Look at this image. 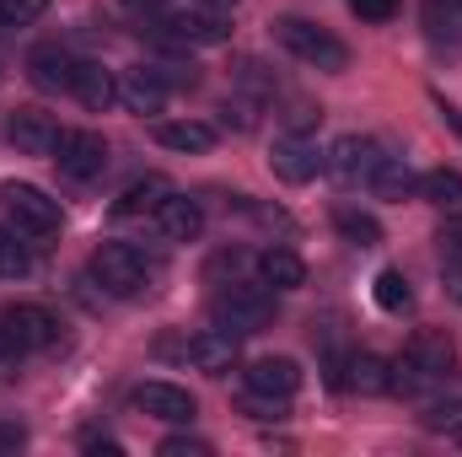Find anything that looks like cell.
Returning a JSON list of instances; mask_svg holds the SVG:
<instances>
[{
	"label": "cell",
	"mask_w": 462,
	"mask_h": 457,
	"mask_svg": "<svg viewBox=\"0 0 462 457\" xmlns=\"http://www.w3.org/2000/svg\"><path fill=\"white\" fill-rule=\"evenodd\" d=\"M376 162H382V151H376V140H365V135H339L328 151H323V173L334 178V183H365L371 173H376Z\"/></svg>",
	"instance_id": "obj_6"
},
{
	"label": "cell",
	"mask_w": 462,
	"mask_h": 457,
	"mask_svg": "<svg viewBox=\"0 0 462 457\" xmlns=\"http://www.w3.org/2000/svg\"><path fill=\"white\" fill-rule=\"evenodd\" d=\"M32 275V247L11 227H0V280H27Z\"/></svg>",
	"instance_id": "obj_28"
},
{
	"label": "cell",
	"mask_w": 462,
	"mask_h": 457,
	"mask_svg": "<svg viewBox=\"0 0 462 457\" xmlns=\"http://www.w3.org/2000/svg\"><path fill=\"white\" fill-rule=\"evenodd\" d=\"M210 318H216V329H226L236 340H247V334H263L269 323H274V291L258 280V285H247V280H231L216 291V302H210Z\"/></svg>",
	"instance_id": "obj_1"
},
{
	"label": "cell",
	"mask_w": 462,
	"mask_h": 457,
	"mask_svg": "<svg viewBox=\"0 0 462 457\" xmlns=\"http://www.w3.org/2000/svg\"><path fill=\"white\" fill-rule=\"evenodd\" d=\"M430 387H436V393L425 398V425H430V431H447V425L462 415V371H452V366L436 371Z\"/></svg>",
	"instance_id": "obj_19"
},
{
	"label": "cell",
	"mask_w": 462,
	"mask_h": 457,
	"mask_svg": "<svg viewBox=\"0 0 462 457\" xmlns=\"http://www.w3.org/2000/svg\"><path fill=\"white\" fill-rule=\"evenodd\" d=\"M156 231H162L167 242H194V237L205 231V210H199V200H189V194H167L162 210H156Z\"/></svg>",
	"instance_id": "obj_17"
},
{
	"label": "cell",
	"mask_w": 462,
	"mask_h": 457,
	"mask_svg": "<svg viewBox=\"0 0 462 457\" xmlns=\"http://www.w3.org/2000/svg\"><path fill=\"white\" fill-rule=\"evenodd\" d=\"M253 269H258V280H263L269 291H301V285H307V264H301V253H291V247H263V253L253 258Z\"/></svg>",
	"instance_id": "obj_18"
},
{
	"label": "cell",
	"mask_w": 462,
	"mask_h": 457,
	"mask_svg": "<svg viewBox=\"0 0 462 457\" xmlns=\"http://www.w3.org/2000/svg\"><path fill=\"white\" fill-rule=\"evenodd\" d=\"M54 162L65 178H97L108 167V140L92 135V129H60V145H54Z\"/></svg>",
	"instance_id": "obj_7"
},
{
	"label": "cell",
	"mask_w": 462,
	"mask_h": 457,
	"mask_svg": "<svg viewBox=\"0 0 462 457\" xmlns=\"http://www.w3.org/2000/svg\"><path fill=\"white\" fill-rule=\"evenodd\" d=\"M242 377H247V393H269V398H296V387H301V366L291 355H263Z\"/></svg>",
	"instance_id": "obj_14"
},
{
	"label": "cell",
	"mask_w": 462,
	"mask_h": 457,
	"mask_svg": "<svg viewBox=\"0 0 462 457\" xmlns=\"http://www.w3.org/2000/svg\"><path fill=\"white\" fill-rule=\"evenodd\" d=\"M349 11H355L360 22H387V16L398 11V0H349Z\"/></svg>",
	"instance_id": "obj_35"
},
{
	"label": "cell",
	"mask_w": 462,
	"mask_h": 457,
	"mask_svg": "<svg viewBox=\"0 0 462 457\" xmlns=\"http://www.w3.org/2000/svg\"><path fill=\"white\" fill-rule=\"evenodd\" d=\"M365 183H371L376 200H409V194H420V178H414V167H409L403 156H382Z\"/></svg>",
	"instance_id": "obj_24"
},
{
	"label": "cell",
	"mask_w": 462,
	"mask_h": 457,
	"mask_svg": "<svg viewBox=\"0 0 462 457\" xmlns=\"http://www.w3.org/2000/svg\"><path fill=\"white\" fill-rule=\"evenodd\" d=\"M247 264H253V258H247L242 247H221V253L205 264V280H210V285H231V280H242Z\"/></svg>",
	"instance_id": "obj_30"
},
{
	"label": "cell",
	"mask_w": 462,
	"mask_h": 457,
	"mask_svg": "<svg viewBox=\"0 0 462 457\" xmlns=\"http://www.w3.org/2000/svg\"><path fill=\"white\" fill-rule=\"evenodd\" d=\"M452 442H457V447H462V415H457V420H452Z\"/></svg>",
	"instance_id": "obj_42"
},
{
	"label": "cell",
	"mask_w": 462,
	"mask_h": 457,
	"mask_svg": "<svg viewBox=\"0 0 462 457\" xmlns=\"http://www.w3.org/2000/svg\"><path fill=\"white\" fill-rule=\"evenodd\" d=\"M167 194H178V189H172L162 173H145V178H134V183L114 200V216H156Z\"/></svg>",
	"instance_id": "obj_20"
},
{
	"label": "cell",
	"mask_w": 462,
	"mask_h": 457,
	"mask_svg": "<svg viewBox=\"0 0 462 457\" xmlns=\"http://www.w3.org/2000/svg\"><path fill=\"white\" fill-rule=\"evenodd\" d=\"M291 129H296V135H301V129H312V124H318V118H323V108H312V103H296V108H291Z\"/></svg>",
	"instance_id": "obj_36"
},
{
	"label": "cell",
	"mask_w": 462,
	"mask_h": 457,
	"mask_svg": "<svg viewBox=\"0 0 462 457\" xmlns=\"http://www.w3.org/2000/svg\"><path fill=\"white\" fill-rule=\"evenodd\" d=\"M183 355H189L194 371H205V377H231V371H236V334L205 329V334H194V340L183 344Z\"/></svg>",
	"instance_id": "obj_13"
},
{
	"label": "cell",
	"mask_w": 462,
	"mask_h": 457,
	"mask_svg": "<svg viewBox=\"0 0 462 457\" xmlns=\"http://www.w3.org/2000/svg\"><path fill=\"white\" fill-rule=\"evenodd\" d=\"M156 145L183 151V156H205L216 145V129L199 124V118H172V124H156Z\"/></svg>",
	"instance_id": "obj_23"
},
{
	"label": "cell",
	"mask_w": 462,
	"mask_h": 457,
	"mask_svg": "<svg viewBox=\"0 0 462 457\" xmlns=\"http://www.w3.org/2000/svg\"><path fill=\"white\" fill-rule=\"evenodd\" d=\"M49 11V0H0V27H32Z\"/></svg>",
	"instance_id": "obj_31"
},
{
	"label": "cell",
	"mask_w": 462,
	"mask_h": 457,
	"mask_svg": "<svg viewBox=\"0 0 462 457\" xmlns=\"http://www.w3.org/2000/svg\"><path fill=\"white\" fill-rule=\"evenodd\" d=\"M334 231H339L345 242H355V247H376V242H382V221L365 216V210H355V205H339V210H334Z\"/></svg>",
	"instance_id": "obj_26"
},
{
	"label": "cell",
	"mask_w": 462,
	"mask_h": 457,
	"mask_svg": "<svg viewBox=\"0 0 462 457\" xmlns=\"http://www.w3.org/2000/svg\"><path fill=\"white\" fill-rule=\"evenodd\" d=\"M0 340L11 344V350H49V344L60 340V318L49 312V307H32V302H16V307H5L0 312Z\"/></svg>",
	"instance_id": "obj_5"
},
{
	"label": "cell",
	"mask_w": 462,
	"mask_h": 457,
	"mask_svg": "<svg viewBox=\"0 0 462 457\" xmlns=\"http://www.w3.org/2000/svg\"><path fill=\"white\" fill-rule=\"evenodd\" d=\"M124 5H129V11H145V16H151V11H167L172 0H124Z\"/></svg>",
	"instance_id": "obj_40"
},
{
	"label": "cell",
	"mask_w": 462,
	"mask_h": 457,
	"mask_svg": "<svg viewBox=\"0 0 462 457\" xmlns=\"http://www.w3.org/2000/svg\"><path fill=\"white\" fill-rule=\"evenodd\" d=\"M27 81H32L38 92H70V81H76V60H70L60 43H38V49L27 54Z\"/></svg>",
	"instance_id": "obj_16"
},
{
	"label": "cell",
	"mask_w": 462,
	"mask_h": 457,
	"mask_svg": "<svg viewBox=\"0 0 462 457\" xmlns=\"http://www.w3.org/2000/svg\"><path fill=\"white\" fill-rule=\"evenodd\" d=\"M420 200H430L436 210H462V173L457 167H436L420 178Z\"/></svg>",
	"instance_id": "obj_25"
},
{
	"label": "cell",
	"mask_w": 462,
	"mask_h": 457,
	"mask_svg": "<svg viewBox=\"0 0 462 457\" xmlns=\"http://www.w3.org/2000/svg\"><path fill=\"white\" fill-rule=\"evenodd\" d=\"M425 27L436 43H462V0H425Z\"/></svg>",
	"instance_id": "obj_27"
},
{
	"label": "cell",
	"mask_w": 462,
	"mask_h": 457,
	"mask_svg": "<svg viewBox=\"0 0 462 457\" xmlns=\"http://www.w3.org/2000/svg\"><path fill=\"white\" fill-rule=\"evenodd\" d=\"M403 355H409L425 377H436V371H447V366L457 360V344H452V334H441V329H420L414 340L403 344Z\"/></svg>",
	"instance_id": "obj_22"
},
{
	"label": "cell",
	"mask_w": 462,
	"mask_h": 457,
	"mask_svg": "<svg viewBox=\"0 0 462 457\" xmlns=\"http://www.w3.org/2000/svg\"><path fill=\"white\" fill-rule=\"evenodd\" d=\"M162 38H172V43H226L231 38V22L226 11H178V16H167L162 22Z\"/></svg>",
	"instance_id": "obj_12"
},
{
	"label": "cell",
	"mask_w": 462,
	"mask_h": 457,
	"mask_svg": "<svg viewBox=\"0 0 462 457\" xmlns=\"http://www.w3.org/2000/svg\"><path fill=\"white\" fill-rule=\"evenodd\" d=\"M447 296L462 302V258H447Z\"/></svg>",
	"instance_id": "obj_38"
},
{
	"label": "cell",
	"mask_w": 462,
	"mask_h": 457,
	"mask_svg": "<svg viewBox=\"0 0 462 457\" xmlns=\"http://www.w3.org/2000/svg\"><path fill=\"white\" fill-rule=\"evenodd\" d=\"M16 360H22V350H11V344L0 340V382H5L11 371H16Z\"/></svg>",
	"instance_id": "obj_39"
},
{
	"label": "cell",
	"mask_w": 462,
	"mask_h": 457,
	"mask_svg": "<svg viewBox=\"0 0 462 457\" xmlns=\"http://www.w3.org/2000/svg\"><path fill=\"white\" fill-rule=\"evenodd\" d=\"M162 457H210V442H199V436H167Z\"/></svg>",
	"instance_id": "obj_33"
},
{
	"label": "cell",
	"mask_w": 462,
	"mask_h": 457,
	"mask_svg": "<svg viewBox=\"0 0 462 457\" xmlns=\"http://www.w3.org/2000/svg\"><path fill=\"white\" fill-rule=\"evenodd\" d=\"M0 200H5L16 231H27V237H54L60 231V200H49L38 183H0Z\"/></svg>",
	"instance_id": "obj_4"
},
{
	"label": "cell",
	"mask_w": 462,
	"mask_h": 457,
	"mask_svg": "<svg viewBox=\"0 0 462 457\" xmlns=\"http://www.w3.org/2000/svg\"><path fill=\"white\" fill-rule=\"evenodd\" d=\"M436 247H441L447 258H462V210H452V221L436 231Z\"/></svg>",
	"instance_id": "obj_34"
},
{
	"label": "cell",
	"mask_w": 462,
	"mask_h": 457,
	"mask_svg": "<svg viewBox=\"0 0 462 457\" xmlns=\"http://www.w3.org/2000/svg\"><path fill=\"white\" fill-rule=\"evenodd\" d=\"M371 296H376L382 312H409V307H414V291H409V280H403L398 269H382L376 285H371Z\"/></svg>",
	"instance_id": "obj_29"
},
{
	"label": "cell",
	"mask_w": 462,
	"mask_h": 457,
	"mask_svg": "<svg viewBox=\"0 0 462 457\" xmlns=\"http://www.w3.org/2000/svg\"><path fill=\"white\" fill-rule=\"evenodd\" d=\"M345 387L355 393H365V398H382V393H393V360H382V355H349L345 360Z\"/></svg>",
	"instance_id": "obj_21"
},
{
	"label": "cell",
	"mask_w": 462,
	"mask_h": 457,
	"mask_svg": "<svg viewBox=\"0 0 462 457\" xmlns=\"http://www.w3.org/2000/svg\"><path fill=\"white\" fill-rule=\"evenodd\" d=\"M221 124L247 135V129H258V114H253V103H247V98H226V103H221Z\"/></svg>",
	"instance_id": "obj_32"
},
{
	"label": "cell",
	"mask_w": 462,
	"mask_h": 457,
	"mask_svg": "<svg viewBox=\"0 0 462 457\" xmlns=\"http://www.w3.org/2000/svg\"><path fill=\"white\" fill-rule=\"evenodd\" d=\"M269 173H274L280 183H296V189H301V183H312V178L323 173V151H318L307 135L291 129V135L274 140V151H269Z\"/></svg>",
	"instance_id": "obj_8"
},
{
	"label": "cell",
	"mask_w": 462,
	"mask_h": 457,
	"mask_svg": "<svg viewBox=\"0 0 462 457\" xmlns=\"http://www.w3.org/2000/svg\"><path fill=\"white\" fill-rule=\"evenodd\" d=\"M134 409L151 415V420H162V425H189L199 415L194 393L189 387H172V382H140L134 387Z\"/></svg>",
	"instance_id": "obj_9"
},
{
	"label": "cell",
	"mask_w": 462,
	"mask_h": 457,
	"mask_svg": "<svg viewBox=\"0 0 462 457\" xmlns=\"http://www.w3.org/2000/svg\"><path fill=\"white\" fill-rule=\"evenodd\" d=\"M167 81H162V70L156 65H129V70H118V103L129 108V114H162L167 108Z\"/></svg>",
	"instance_id": "obj_10"
},
{
	"label": "cell",
	"mask_w": 462,
	"mask_h": 457,
	"mask_svg": "<svg viewBox=\"0 0 462 457\" xmlns=\"http://www.w3.org/2000/svg\"><path fill=\"white\" fill-rule=\"evenodd\" d=\"M22 442H27V431H22L16 420H0V452H16Z\"/></svg>",
	"instance_id": "obj_37"
},
{
	"label": "cell",
	"mask_w": 462,
	"mask_h": 457,
	"mask_svg": "<svg viewBox=\"0 0 462 457\" xmlns=\"http://www.w3.org/2000/svg\"><path fill=\"white\" fill-rule=\"evenodd\" d=\"M274 38H280L301 65H312V70H328V76L349 70V49L328 33V27H318V22H307V16H280V22H274Z\"/></svg>",
	"instance_id": "obj_2"
},
{
	"label": "cell",
	"mask_w": 462,
	"mask_h": 457,
	"mask_svg": "<svg viewBox=\"0 0 462 457\" xmlns=\"http://www.w3.org/2000/svg\"><path fill=\"white\" fill-rule=\"evenodd\" d=\"M199 5H210V11H231L236 0H199Z\"/></svg>",
	"instance_id": "obj_41"
},
{
	"label": "cell",
	"mask_w": 462,
	"mask_h": 457,
	"mask_svg": "<svg viewBox=\"0 0 462 457\" xmlns=\"http://www.w3.org/2000/svg\"><path fill=\"white\" fill-rule=\"evenodd\" d=\"M5 135H11V145L22 156H54V145H60V124L43 108H16L11 124H5Z\"/></svg>",
	"instance_id": "obj_11"
},
{
	"label": "cell",
	"mask_w": 462,
	"mask_h": 457,
	"mask_svg": "<svg viewBox=\"0 0 462 457\" xmlns=\"http://www.w3.org/2000/svg\"><path fill=\"white\" fill-rule=\"evenodd\" d=\"M70 92L81 98V108L87 114H108L118 103V76L108 65H97V60H76V81H70Z\"/></svg>",
	"instance_id": "obj_15"
},
{
	"label": "cell",
	"mask_w": 462,
	"mask_h": 457,
	"mask_svg": "<svg viewBox=\"0 0 462 457\" xmlns=\"http://www.w3.org/2000/svg\"><path fill=\"white\" fill-rule=\"evenodd\" d=\"M151 275H156V264H145V253L129 247V242H103L92 253V280L108 296H140L151 285Z\"/></svg>",
	"instance_id": "obj_3"
}]
</instances>
